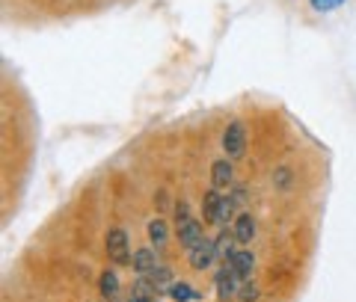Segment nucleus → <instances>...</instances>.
<instances>
[{"label":"nucleus","instance_id":"f257e3e1","mask_svg":"<svg viewBox=\"0 0 356 302\" xmlns=\"http://www.w3.org/2000/svg\"><path fill=\"white\" fill-rule=\"evenodd\" d=\"M235 201H232L229 193H220V190L211 187L208 193L202 196V219H205V226H217L222 228L226 222L232 219V214H235Z\"/></svg>","mask_w":356,"mask_h":302},{"label":"nucleus","instance_id":"f03ea898","mask_svg":"<svg viewBox=\"0 0 356 302\" xmlns=\"http://www.w3.org/2000/svg\"><path fill=\"white\" fill-rule=\"evenodd\" d=\"M104 249H107V258L113 261V264H119V267L131 264V258H134V252H131V243H128V234L122 231V228H110V231H107Z\"/></svg>","mask_w":356,"mask_h":302},{"label":"nucleus","instance_id":"7ed1b4c3","mask_svg":"<svg viewBox=\"0 0 356 302\" xmlns=\"http://www.w3.org/2000/svg\"><path fill=\"white\" fill-rule=\"evenodd\" d=\"M222 151H226L229 160L243 158V151H247V131H243L241 121H229V128L222 131Z\"/></svg>","mask_w":356,"mask_h":302},{"label":"nucleus","instance_id":"20e7f679","mask_svg":"<svg viewBox=\"0 0 356 302\" xmlns=\"http://www.w3.org/2000/svg\"><path fill=\"white\" fill-rule=\"evenodd\" d=\"M241 278H238V273L232 270V264L229 261H222V267L217 270V276H214V287H217V296L222 299V302H229L232 296H238L241 294Z\"/></svg>","mask_w":356,"mask_h":302},{"label":"nucleus","instance_id":"39448f33","mask_svg":"<svg viewBox=\"0 0 356 302\" xmlns=\"http://www.w3.org/2000/svg\"><path fill=\"white\" fill-rule=\"evenodd\" d=\"M175 237H178V243H181L187 252L196 249V246L205 240V222H199L193 217L184 219V222H175Z\"/></svg>","mask_w":356,"mask_h":302},{"label":"nucleus","instance_id":"423d86ee","mask_svg":"<svg viewBox=\"0 0 356 302\" xmlns=\"http://www.w3.org/2000/svg\"><path fill=\"white\" fill-rule=\"evenodd\" d=\"M235 184V166H232V160L220 158L211 163V187L220 190V193H226V190Z\"/></svg>","mask_w":356,"mask_h":302},{"label":"nucleus","instance_id":"0eeeda50","mask_svg":"<svg viewBox=\"0 0 356 302\" xmlns=\"http://www.w3.org/2000/svg\"><path fill=\"white\" fill-rule=\"evenodd\" d=\"M187 258H191V267H193V270H208V267L217 261L214 240H208V237H205L202 243L196 246V249H191V252H187Z\"/></svg>","mask_w":356,"mask_h":302},{"label":"nucleus","instance_id":"6e6552de","mask_svg":"<svg viewBox=\"0 0 356 302\" xmlns=\"http://www.w3.org/2000/svg\"><path fill=\"white\" fill-rule=\"evenodd\" d=\"M161 294H163V290L154 285L149 276H140L137 282H134V287H131V299L134 302H158Z\"/></svg>","mask_w":356,"mask_h":302},{"label":"nucleus","instance_id":"1a4fd4ad","mask_svg":"<svg viewBox=\"0 0 356 302\" xmlns=\"http://www.w3.org/2000/svg\"><path fill=\"white\" fill-rule=\"evenodd\" d=\"M229 264H232V270L238 273L241 282H250L252 270H255V255H252L250 249H238V252L229 258Z\"/></svg>","mask_w":356,"mask_h":302},{"label":"nucleus","instance_id":"9d476101","mask_svg":"<svg viewBox=\"0 0 356 302\" xmlns=\"http://www.w3.org/2000/svg\"><path fill=\"white\" fill-rule=\"evenodd\" d=\"M154 267H158V255H154V249H149V246H143V249L134 252L131 258V270L137 276H149Z\"/></svg>","mask_w":356,"mask_h":302},{"label":"nucleus","instance_id":"9b49d317","mask_svg":"<svg viewBox=\"0 0 356 302\" xmlns=\"http://www.w3.org/2000/svg\"><path fill=\"white\" fill-rule=\"evenodd\" d=\"M232 234H235V240H238V243L250 246L252 237H255V219H252V214H238V217H235V228H232Z\"/></svg>","mask_w":356,"mask_h":302},{"label":"nucleus","instance_id":"f8f14e48","mask_svg":"<svg viewBox=\"0 0 356 302\" xmlns=\"http://www.w3.org/2000/svg\"><path fill=\"white\" fill-rule=\"evenodd\" d=\"M238 240H235V234L232 231H226V228H220V234L214 237V249H217V258L220 261H229L232 255L238 252V246H235Z\"/></svg>","mask_w":356,"mask_h":302},{"label":"nucleus","instance_id":"ddd939ff","mask_svg":"<svg viewBox=\"0 0 356 302\" xmlns=\"http://www.w3.org/2000/svg\"><path fill=\"white\" fill-rule=\"evenodd\" d=\"M166 296H170L172 302H193V299H199V290H193L184 282H172L170 290H166Z\"/></svg>","mask_w":356,"mask_h":302},{"label":"nucleus","instance_id":"4468645a","mask_svg":"<svg viewBox=\"0 0 356 302\" xmlns=\"http://www.w3.org/2000/svg\"><path fill=\"white\" fill-rule=\"evenodd\" d=\"M98 287H102V296L104 299H116L119 296V278L113 270H104L102 278H98Z\"/></svg>","mask_w":356,"mask_h":302},{"label":"nucleus","instance_id":"2eb2a0df","mask_svg":"<svg viewBox=\"0 0 356 302\" xmlns=\"http://www.w3.org/2000/svg\"><path fill=\"white\" fill-rule=\"evenodd\" d=\"M146 231H149V240L154 243V249H161V246L166 243V237H170V231H166V222L163 219H152Z\"/></svg>","mask_w":356,"mask_h":302},{"label":"nucleus","instance_id":"dca6fc26","mask_svg":"<svg viewBox=\"0 0 356 302\" xmlns=\"http://www.w3.org/2000/svg\"><path fill=\"white\" fill-rule=\"evenodd\" d=\"M149 278L163 290V294H166V290H170V285H172V273H170V267H163V264L154 267V270L149 273Z\"/></svg>","mask_w":356,"mask_h":302},{"label":"nucleus","instance_id":"f3484780","mask_svg":"<svg viewBox=\"0 0 356 302\" xmlns=\"http://www.w3.org/2000/svg\"><path fill=\"white\" fill-rule=\"evenodd\" d=\"M241 302H259V287H255V282L250 278V282H243L241 285Z\"/></svg>","mask_w":356,"mask_h":302},{"label":"nucleus","instance_id":"a211bd4d","mask_svg":"<svg viewBox=\"0 0 356 302\" xmlns=\"http://www.w3.org/2000/svg\"><path fill=\"white\" fill-rule=\"evenodd\" d=\"M312 9H318V12H332V9H339L344 0H309Z\"/></svg>","mask_w":356,"mask_h":302},{"label":"nucleus","instance_id":"6ab92c4d","mask_svg":"<svg viewBox=\"0 0 356 302\" xmlns=\"http://www.w3.org/2000/svg\"><path fill=\"white\" fill-rule=\"evenodd\" d=\"M184 219H191V205H187V201H178L175 205V222H184Z\"/></svg>","mask_w":356,"mask_h":302},{"label":"nucleus","instance_id":"aec40b11","mask_svg":"<svg viewBox=\"0 0 356 302\" xmlns=\"http://www.w3.org/2000/svg\"><path fill=\"white\" fill-rule=\"evenodd\" d=\"M273 175H276V187H282V190H285L288 184H291V172H288V169H276Z\"/></svg>","mask_w":356,"mask_h":302},{"label":"nucleus","instance_id":"412c9836","mask_svg":"<svg viewBox=\"0 0 356 302\" xmlns=\"http://www.w3.org/2000/svg\"><path fill=\"white\" fill-rule=\"evenodd\" d=\"M125 302H134V299H125Z\"/></svg>","mask_w":356,"mask_h":302}]
</instances>
